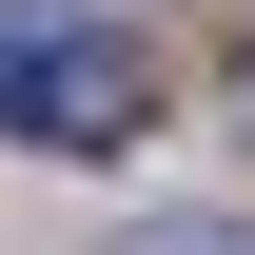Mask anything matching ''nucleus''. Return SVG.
<instances>
[{
    "mask_svg": "<svg viewBox=\"0 0 255 255\" xmlns=\"http://www.w3.org/2000/svg\"><path fill=\"white\" fill-rule=\"evenodd\" d=\"M118 255H255V216H137Z\"/></svg>",
    "mask_w": 255,
    "mask_h": 255,
    "instance_id": "f03ea898",
    "label": "nucleus"
},
{
    "mask_svg": "<svg viewBox=\"0 0 255 255\" xmlns=\"http://www.w3.org/2000/svg\"><path fill=\"white\" fill-rule=\"evenodd\" d=\"M0 137L118 157V137H157V59L118 20H79V0H0Z\"/></svg>",
    "mask_w": 255,
    "mask_h": 255,
    "instance_id": "f257e3e1",
    "label": "nucleus"
},
{
    "mask_svg": "<svg viewBox=\"0 0 255 255\" xmlns=\"http://www.w3.org/2000/svg\"><path fill=\"white\" fill-rule=\"evenodd\" d=\"M236 137H255V39H236Z\"/></svg>",
    "mask_w": 255,
    "mask_h": 255,
    "instance_id": "7ed1b4c3",
    "label": "nucleus"
}]
</instances>
